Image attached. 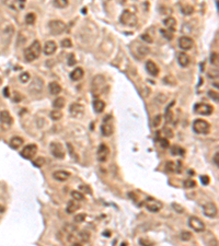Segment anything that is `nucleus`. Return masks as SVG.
<instances>
[{"label":"nucleus","instance_id":"obj_1","mask_svg":"<svg viewBox=\"0 0 219 246\" xmlns=\"http://www.w3.org/2000/svg\"><path fill=\"white\" fill-rule=\"evenodd\" d=\"M41 50H42V47H41V43L38 40H34L29 47L24 49V58L27 61L31 63V61L35 60L36 58L40 57Z\"/></svg>","mask_w":219,"mask_h":246},{"label":"nucleus","instance_id":"obj_2","mask_svg":"<svg viewBox=\"0 0 219 246\" xmlns=\"http://www.w3.org/2000/svg\"><path fill=\"white\" fill-rule=\"evenodd\" d=\"M121 22L124 25H127V26H135L138 22V19L135 13H133L129 10H125L123 11V13L121 14V18H119Z\"/></svg>","mask_w":219,"mask_h":246},{"label":"nucleus","instance_id":"obj_3","mask_svg":"<svg viewBox=\"0 0 219 246\" xmlns=\"http://www.w3.org/2000/svg\"><path fill=\"white\" fill-rule=\"evenodd\" d=\"M49 150H51V153L56 158V159H64L66 155V151L64 149V145L61 144V142H56L54 141L49 144Z\"/></svg>","mask_w":219,"mask_h":246},{"label":"nucleus","instance_id":"obj_4","mask_svg":"<svg viewBox=\"0 0 219 246\" xmlns=\"http://www.w3.org/2000/svg\"><path fill=\"white\" fill-rule=\"evenodd\" d=\"M193 129L196 134L201 135H206L209 132L210 130V125L208 121H204V119H196L193 123Z\"/></svg>","mask_w":219,"mask_h":246},{"label":"nucleus","instance_id":"obj_5","mask_svg":"<svg viewBox=\"0 0 219 246\" xmlns=\"http://www.w3.org/2000/svg\"><path fill=\"white\" fill-rule=\"evenodd\" d=\"M49 31L53 35H59L66 30V24L61 20H53L48 23Z\"/></svg>","mask_w":219,"mask_h":246},{"label":"nucleus","instance_id":"obj_6","mask_svg":"<svg viewBox=\"0 0 219 246\" xmlns=\"http://www.w3.org/2000/svg\"><path fill=\"white\" fill-rule=\"evenodd\" d=\"M188 225H190L191 229H193L196 232H203V231H205L206 228L205 223L197 217H190V219H188Z\"/></svg>","mask_w":219,"mask_h":246},{"label":"nucleus","instance_id":"obj_7","mask_svg":"<svg viewBox=\"0 0 219 246\" xmlns=\"http://www.w3.org/2000/svg\"><path fill=\"white\" fill-rule=\"evenodd\" d=\"M36 152H37V145L34 144V143H31V144H27L23 148L22 151H21V155L24 159L31 160L36 154Z\"/></svg>","mask_w":219,"mask_h":246},{"label":"nucleus","instance_id":"obj_8","mask_svg":"<svg viewBox=\"0 0 219 246\" xmlns=\"http://www.w3.org/2000/svg\"><path fill=\"white\" fill-rule=\"evenodd\" d=\"M194 111L199 115H210L214 112V107L207 103H197L194 106Z\"/></svg>","mask_w":219,"mask_h":246},{"label":"nucleus","instance_id":"obj_9","mask_svg":"<svg viewBox=\"0 0 219 246\" xmlns=\"http://www.w3.org/2000/svg\"><path fill=\"white\" fill-rule=\"evenodd\" d=\"M145 206L150 212H158L162 209V202L153 198H148L147 201L145 202Z\"/></svg>","mask_w":219,"mask_h":246},{"label":"nucleus","instance_id":"obj_10","mask_svg":"<svg viewBox=\"0 0 219 246\" xmlns=\"http://www.w3.org/2000/svg\"><path fill=\"white\" fill-rule=\"evenodd\" d=\"M203 210H204V215L208 218H215L218 215L217 206L215 204H212V202H207V204L204 205Z\"/></svg>","mask_w":219,"mask_h":246},{"label":"nucleus","instance_id":"obj_11","mask_svg":"<svg viewBox=\"0 0 219 246\" xmlns=\"http://www.w3.org/2000/svg\"><path fill=\"white\" fill-rule=\"evenodd\" d=\"M194 46V40L188 36H182L179 40V47L182 50H190Z\"/></svg>","mask_w":219,"mask_h":246},{"label":"nucleus","instance_id":"obj_12","mask_svg":"<svg viewBox=\"0 0 219 246\" xmlns=\"http://www.w3.org/2000/svg\"><path fill=\"white\" fill-rule=\"evenodd\" d=\"M110 153V149L106 144L102 143V144L99 145L98 149V160L100 162H105L107 160V157H109Z\"/></svg>","mask_w":219,"mask_h":246},{"label":"nucleus","instance_id":"obj_13","mask_svg":"<svg viewBox=\"0 0 219 246\" xmlns=\"http://www.w3.org/2000/svg\"><path fill=\"white\" fill-rule=\"evenodd\" d=\"M69 113L74 117H81L85 113V107L79 103H72L69 107Z\"/></svg>","mask_w":219,"mask_h":246},{"label":"nucleus","instance_id":"obj_14","mask_svg":"<svg viewBox=\"0 0 219 246\" xmlns=\"http://www.w3.org/2000/svg\"><path fill=\"white\" fill-rule=\"evenodd\" d=\"M113 131H114V126H113L112 123L107 121V117H106L104 119V121H103V124L101 125V132H102L103 136L109 137L113 134Z\"/></svg>","mask_w":219,"mask_h":246},{"label":"nucleus","instance_id":"obj_15","mask_svg":"<svg viewBox=\"0 0 219 246\" xmlns=\"http://www.w3.org/2000/svg\"><path fill=\"white\" fill-rule=\"evenodd\" d=\"M56 49H57L56 43L54 42V40H47V42L44 44V48H43V50H44L45 55L51 56V55H53L54 53L56 52Z\"/></svg>","mask_w":219,"mask_h":246},{"label":"nucleus","instance_id":"obj_16","mask_svg":"<svg viewBox=\"0 0 219 246\" xmlns=\"http://www.w3.org/2000/svg\"><path fill=\"white\" fill-rule=\"evenodd\" d=\"M44 82L41 78H35L31 83V87H30V91L33 92V93H38V92L42 91Z\"/></svg>","mask_w":219,"mask_h":246},{"label":"nucleus","instance_id":"obj_17","mask_svg":"<svg viewBox=\"0 0 219 246\" xmlns=\"http://www.w3.org/2000/svg\"><path fill=\"white\" fill-rule=\"evenodd\" d=\"M53 177H54V179H56V181H58V182H66L70 177V173L67 172V171L59 170V171H56V172L53 173Z\"/></svg>","mask_w":219,"mask_h":246},{"label":"nucleus","instance_id":"obj_18","mask_svg":"<svg viewBox=\"0 0 219 246\" xmlns=\"http://www.w3.org/2000/svg\"><path fill=\"white\" fill-rule=\"evenodd\" d=\"M135 44H136V47H137V49L135 50V53H136V55L139 57V58L146 57L148 54H149L150 49L148 46H146V45H141V44H139V43H135Z\"/></svg>","mask_w":219,"mask_h":246},{"label":"nucleus","instance_id":"obj_19","mask_svg":"<svg viewBox=\"0 0 219 246\" xmlns=\"http://www.w3.org/2000/svg\"><path fill=\"white\" fill-rule=\"evenodd\" d=\"M0 123L3 124V125L10 126L13 123V118H12L11 114H10L8 111H2L0 112Z\"/></svg>","mask_w":219,"mask_h":246},{"label":"nucleus","instance_id":"obj_20","mask_svg":"<svg viewBox=\"0 0 219 246\" xmlns=\"http://www.w3.org/2000/svg\"><path fill=\"white\" fill-rule=\"evenodd\" d=\"M146 70L148 71V73L153 77H157L159 74V67L152 60L146 61Z\"/></svg>","mask_w":219,"mask_h":246},{"label":"nucleus","instance_id":"obj_21","mask_svg":"<svg viewBox=\"0 0 219 246\" xmlns=\"http://www.w3.org/2000/svg\"><path fill=\"white\" fill-rule=\"evenodd\" d=\"M163 25L166 26L167 30L173 32L177 29V20L173 17H168V18H166L163 20Z\"/></svg>","mask_w":219,"mask_h":246},{"label":"nucleus","instance_id":"obj_22","mask_svg":"<svg viewBox=\"0 0 219 246\" xmlns=\"http://www.w3.org/2000/svg\"><path fill=\"white\" fill-rule=\"evenodd\" d=\"M79 208H80V204H79V201H77V200H75V199L69 200L68 204H67V206H66V212L69 213V215H72V213L76 212Z\"/></svg>","mask_w":219,"mask_h":246},{"label":"nucleus","instance_id":"obj_23","mask_svg":"<svg viewBox=\"0 0 219 246\" xmlns=\"http://www.w3.org/2000/svg\"><path fill=\"white\" fill-rule=\"evenodd\" d=\"M83 76H85V71H83V69L80 67L76 68V69L72 70V71L70 72V79H71L72 81L81 80V79L83 78Z\"/></svg>","mask_w":219,"mask_h":246},{"label":"nucleus","instance_id":"obj_24","mask_svg":"<svg viewBox=\"0 0 219 246\" xmlns=\"http://www.w3.org/2000/svg\"><path fill=\"white\" fill-rule=\"evenodd\" d=\"M178 63L181 67L185 68L190 65V57L187 56V54L185 53H180L179 56H178Z\"/></svg>","mask_w":219,"mask_h":246},{"label":"nucleus","instance_id":"obj_25","mask_svg":"<svg viewBox=\"0 0 219 246\" xmlns=\"http://www.w3.org/2000/svg\"><path fill=\"white\" fill-rule=\"evenodd\" d=\"M90 233L88 232V231L83 230V231H80V232H78V234L76 235V237L78 239V241L80 242L81 244L82 243H87V242L90 241Z\"/></svg>","mask_w":219,"mask_h":246},{"label":"nucleus","instance_id":"obj_26","mask_svg":"<svg viewBox=\"0 0 219 246\" xmlns=\"http://www.w3.org/2000/svg\"><path fill=\"white\" fill-rule=\"evenodd\" d=\"M23 142H24V140H23V138H21V137H12V138L10 139L9 144L12 149H19V148L23 144Z\"/></svg>","mask_w":219,"mask_h":246},{"label":"nucleus","instance_id":"obj_27","mask_svg":"<svg viewBox=\"0 0 219 246\" xmlns=\"http://www.w3.org/2000/svg\"><path fill=\"white\" fill-rule=\"evenodd\" d=\"M48 90L53 95H58L61 92V87L57 82H51L48 84Z\"/></svg>","mask_w":219,"mask_h":246},{"label":"nucleus","instance_id":"obj_28","mask_svg":"<svg viewBox=\"0 0 219 246\" xmlns=\"http://www.w3.org/2000/svg\"><path fill=\"white\" fill-rule=\"evenodd\" d=\"M93 110H94V112L98 113V114L102 113L103 111L105 110V102L102 101V100H95V101L93 102Z\"/></svg>","mask_w":219,"mask_h":246},{"label":"nucleus","instance_id":"obj_29","mask_svg":"<svg viewBox=\"0 0 219 246\" xmlns=\"http://www.w3.org/2000/svg\"><path fill=\"white\" fill-rule=\"evenodd\" d=\"M1 1H2V3H5L6 6L11 8V9L20 10V6H19L18 0H1Z\"/></svg>","mask_w":219,"mask_h":246},{"label":"nucleus","instance_id":"obj_30","mask_svg":"<svg viewBox=\"0 0 219 246\" xmlns=\"http://www.w3.org/2000/svg\"><path fill=\"white\" fill-rule=\"evenodd\" d=\"M104 77L103 76H96L95 78L93 79V82H92V85H93L94 89H99L101 88L103 84H104Z\"/></svg>","mask_w":219,"mask_h":246},{"label":"nucleus","instance_id":"obj_31","mask_svg":"<svg viewBox=\"0 0 219 246\" xmlns=\"http://www.w3.org/2000/svg\"><path fill=\"white\" fill-rule=\"evenodd\" d=\"M66 101L64 97H57L55 101L53 102V106L55 107V110H61L65 106Z\"/></svg>","mask_w":219,"mask_h":246},{"label":"nucleus","instance_id":"obj_32","mask_svg":"<svg viewBox=\"0 0 219 246\" xmlns=\"http://www.w3.org/2000/svg\"><path fill=\"white\" fill-rule=\"evenodd\" d=\"M49 117H51L53 121H59V119L63 117V113L59 110H54L49 113Z\"/></svg>","mask_w":219,"mask_h":246},{"label":"nucleus","instance_id":"obj_33","mask_svg":"<svg viewBox=\"0 0 219 246\" xmlns=\"http://www.w3.org/2000/svg\"><path fill=\"white\" fill-rule=\"evenodd\" d=\"M71 197H72V199L77 200V201H82V200H85V196H83V194L80 192H78V190H74V192H71Z\"/></svg>","mask_w":219,"mask_h":246},{"label":"nucleus","instance_id":"obj_34","mask_svg":"<svg viewBox=\"0 0 219 246\" xmlns=\"http://www.w3.org/2000/svg\"><path fill=\"white\" fill-rule=\"evenodd\" d=\"M54 6L58 9H64L68 6V0H54Z\"/></svg>","mask_w":219,"mask_h":246},{"label":"nucleus","instance_id":"obj_35","mask_svg":"<svg viewBox=\"0 0 219 246\" xmlns=\"http://www.w3.org/2000/svg\"><path fill=\"white\" fill-rule=\"evenodd\" d=\"M35 20H36V16L34 13H32V12H30V13H27V16H25V23H27V24H29V25L34 24Z\"/></svg>","mask_w":219,"mask_h":246},{"label":"nucleus","instance_id":"obj_36","mask_svg":"<svg viewBox=\"0 0 219 246\" xmlns=\"http://www.w3.org/2000/svg\"><path fill=\"white\" fill-rule=\"evenodd\" d=\"M171 152H172L173 155H183L184 154V150L183 148L179 147V145H173L172 149H171Z\"/></svg>","mask_w":219,"mask_h":246},{"label":"nucleus","instance_id":"obj_37","mask_svg":"<svg viewBox=\"0 0 219 246\" xmlns=\"http://www.w3.org/2000/svg\"><path fill=\"white\" fill-rule=\"evenodd\" d=\"M44 164H45V159L43 157H38L35 160H33V165L36 166V168H42Z\"/></svg>","mask_w":219,"mask_h":246},{"label":"nucleus","instance_id":"obj_38","mask_svg":"<svg viewBox=\"0 0 219 246\" xmlns=\"http://www.w3.org/2000/svg\"><path fill=\"white\" fill-rule=\"evenodd\" d=\"M160 33L162 34V36L163 37H166L167 40H172L173 38V34H172V32L171 31H169V30H167V29H161L160 30Z\"/></svg>","mask_w":219,"mask_h":246},{"label":"nucleus","instance_id":"obj_39","mask_svg":"<svg viewBox=\"0 0 219 246\" xmlns=\"http://www.w3.org/2000/svg\"><path fill=\"white\" fill-rule=\"evenodd\" d=\"M181 11L183 14L188 16V14H192L193 12H194V8H193L192 6H184V7H182Z\"/></svg>","mask_w":219,"mask_h":246},{"label":"nucleus","instance_id":"obj_40","mask_svg":"<svg viewBox=\"0 0 219 246\" xmlns=\"http://www.w3.org/2000/svg\"><path fill=\"white\" fill-rule=\"evenodd\" d=\"M218 60H219L218 53H217V52L212 53V55H210V63L217 67V66H218Z\"/></svg>","mask_w":219,"mask_h":246},{"label":"nucleus","instance_id":"obj_41","mask_svg":"<svg viewBox=\"0 0 219 246\" xmlns=\"http://www.w3.org/2000/svg\"><path fill=\"white\" fill-rule=\"evenodd\" d=\"M197 183L194 181V179H186L185 182H184V187L185 188H194L196 187Z\"/></svg>","mask_w":219,"mask_h":246},{"label":"nucleus","instance_id":"obj_42","mask_svg":"<svg viewBox=\"0 0 219 246\" xmlns=\"http://www.w3.org/2000/svg\"><path fill=\"white\" fill-rule=\"evenodd\" d=\"M20 81L22 83H27L30 81V79H31V77H30V73H27V72H22V73L20 74Z\"/></svg>","mask_w":219,"mask_h":246},{"label":"nucleus","instance_id":"obj_43","mask_svg":"<svg viewBox=\"0 0 219 246\" xmlns=\"http://www.w3.org/2000/svg\"><path fill=\"white\" fill-rule=\"evenodd\" d=\"M192 239V233L188 231H183L181 233V239L182 241H190Z\"/></svg>","mask_w":219,"mask_h":246},{"label":"nucleus","instance_id":"obj_44","mask_svg":"<svg viewBox=\"0 0 219 246\" xmlns=\"http://www.w3.org/2000/svg\"><path fill=\"white\" fill-rule=\"evenodd\" d=\"M61 45L63 48H70V47H72V42L69 38H65V40H61Z\"/></svg>","mask_w":219,"mask_h":246},{"label":"nucleus","instance_id":"obj_45","mask_svg":"<svg viewBox=\"0 0 219 246\" xmlns=\"http://www.w3.org/2000/svg\"><path fill=\"white\" fill-rule=\"evenodd\" d=\"M75 222L76 223H81V222H83L85 220V213H79V215H76L74 218Z\"/></svg>","mask_w":219,"mask_h":246},{"label":"nucleus","instance_id":"obj_46","mask_svg":"<svg viewBox=\"0 0 219 246\" xmlns=\"http://www.w3.org/2000/svg\"><path fill=\"white\" fill-rule=\"evenodd\" d=\"M208 96H209L210 98H212V101H215L216 103H218V101H219V97H218V93L217 92H215V91H208Z\"/></svg>","mask_w":219,"mask_h":246},{"label":"nucleus","instance_id":"obj_47","mask_svg":"<svg viewBox=\"0 0 219 246\" xmlns=\"http://www.w3.org/2000/svg\"><path fill=\"white\" fill-rule=\"evenodd\" d=\"M166 168H167V171H169V172H174V171H175V164H174V162H172V161L167 162Z\"/></svg>","mask_w":219,"mask_h":246},{"label":"nucleus","instance_id":"obj_48","mask_svg":"<svg viewBox=\"0 0 219 246\" xmlns=\"http://www.w3.org/2000/svg\"><path fill=\"white\" fill-rule=\"evenodd\" d=\"M140 37H141V40H145V42L148 43V44H151V43L153 42V40H152V37L149 35V34H145V33H144V34H141Z\"/></svg>","mask_w":219,"mask_h":246},{"label":"nucleus","instance_id":"obj_49","mask_svg":"<svg viewBox=\"0 0 219 246\" xmlns=\"http://www.w3.org/2000/svg\"><path fill=\"white\" fill-rule=\"evenodd\" d=\"M160 145L162 149H167V148H169L170 143H169V140L167 138H162L160 139Z\"/></svg>","mask_w":219,"mask_h":246},{"label":"nucleus","instance_id":"obj_50","mask_svg":"<svg viewBox=\"0 0 219 246\" xmlns=\"http://www.w3.org/2000/svg\"><path fill=\"white\" fill-rule=\"evenodd\" d=\"M207 76L209 77V78H212V79H217L218 78V70H209V71L207 72Z\"/></svg>","mask_w":219,"mask_h":246},{"label":"nucleus","instance_id":"obj_51","mask_svg":"<svg viewBox=\"0 0 219 246\" xmlns=\"http://www.w3.org/2000/svg\"><path fill=\"white\" fill-rule=\"evenodd\" d=\"M163 135L167 137V138H172L173 137V132H172V129H170V128H163Z\"/></svg>","mask_w":219,"mask_h":246},{"label":"nucleus","instance_id":"obj_52","mask_svg":"<svg viewBox=\"0 0 219 246\" xmlns=\"http://www.w3.org/2000/svg\"><path fill=\"white\" fill-rule=\"evenodd\" d=\"M76 57H75L74 54H70L69 57H68V65L69 66H74L75 64H76Z\"/></svg>","mask_w":219,"mask_h":246},{"label":"nucleus","instance_id":"obj_53","mask_svg":"<svg viewBox=\"0 0 219 246\" xmlns=\"http://www.w3.org/2000/svg\"><path fill=\"white\" fill-rule=\"evenodd\" d=\"M201 182H202V184H203V185H208V184H209V182H210V178L207 176V175H202V176H201Z\"/></svg>","mask_w":219,"mask_h":246},{"label":"nucleus","instance_id":"obj_54","mask_svg":"<svg viewBox=\"0 0 219 246\" xmlns=\"http://www.w3.org/2000/svg\"><path fill=\"white\" fill-rule=\"evenodd\" d=\"M160 121H161V115H157V116L153 118V123H152V125H153L154 127H158V126L160 125Z\"/></svg>","mask_w":219,"mask_h":246},{"label":"nucleus","instance_id":"obj_55","mask_svg":"<svg viewBox=\"0 0 219 246\" xmlns=\"http://www.w3.org/2000/svg\"><path fill=\"white\" fill-rule=\"evenodd\" d=\"M172 207L175 209V211H177V212H180V213H183L184 212V208H183V207H181V206H179V205L173 204Z\"/></svg>","mask_w":219,"mask_h":246},{"label":"nucleus","instance_id":"obj_56","mask_svg":"<svg viewBox=\"0 0 219 246\" xmlns=\"http://www.w3.org/2000/svg\"><path fill=\"white\" fill-rule=\"evenodd\" d=\"M79 188H80L81 190H83V192H87L88 194H92V192H91V189H90L89 186H87V185H80V186H79Z\"/></svg>","mask_w":219,"mask_h":246},{"label":"nucleus","instance_id":"obj_57","mask_svg":"<svg viewBox=\"0 0 219 246\" xmlns=\"http://www.w3.org/2000/svg\"><path fill=\"white\" fill-rule=\"evenodd\" d=\"M214 162H215V165L218 168V166H219V153H218V151H217V152L215 153V155H214Z\"/></svg>","mask_w":219,"mask_h":246},{"label":"nucleus","instance_id":"obj_58","mask_svg":"<svg viewBox=\"0 0 219 246\" xmlns=\"http://www.w3.org/2000/svg\"><path fill=\"white\" fill-rule=\"evenodd\" d=\"M139 243L144 244V245H146V246H152V245H153V243H151V242L147 241V239H140V241H139Z\"/></svg>","mask_w":219,"mask_h":246},{"label":"nucleus","instance_id":"obj_59","mask_svg":"<svg viewBox=\"0 0 219 246\" xmlns=\"http://www.w3.org/2000/svg\"><path fill=\"white\" fill-rule=\"evenodd\" d=\"M3 95H5L6 97H9V96H10V94H9V88H8V87H6L5 90H3Z\"/></svg>","mask_w":219,"mask_h":246},{"label":"nucleus","instance_id":"obj_60","mask_svg":"<svg viewBox=\"0 0 219 246\" xmlns=\"http://www.w3.org/2000/svg\"><path fill=\"white\" fill-rule=\"evenodd\" d=\"M5 210H6V208L3 206H1L0 205V213H2V212H5Z\"/></svg>","mask_w":219,"mask_h":246},{"label":"nucleus","instance_id":"obj_61","mask_svg":"<svg viewBox=\"0 0 219 246\" xmlns=\"http://www.w3.org/2000/svg\"><path fill=\"white\" fill-rule=\"evenodd\" d=\"M1 82H2V80H1V78H0V85H1Z\"/></svg>","mask_w":219,"mask_h":246}]
</instances>
